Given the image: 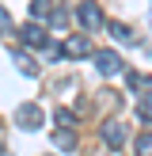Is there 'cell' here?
I'll return each mask as SVG.
<instances>
[{
    "label": "cell",
    "mask_w": 152,
    "mask_h": 156,
    "mask_svg": "<svg viewBox=\"0 0 152 156\" xmlns=\"http://www.w3.org/2000/svg\"><path fill=\"white\" fill-rule=\"evenodd\" d=\"M137 152H152V133H141V137H137Z\"/></svg>",
    "instance_id": "15"
},
{
    "label": "cell",
    "mask_w": 152,
    "mask_h": 156,
    "mask_svg": "<svg viewBox=\"0 0 152 156\" xmlns=\"http://www.w3.org/2000/svg\"><path fill=\"white\" fill-rule=\"evenodd\" d=\"M15 34H19L23 46H34V50H46V46H50V30H42L38 23H27V27H19Z\"/></svg>",
    "instance_id": "3"
},
{
    "label": "cell",
    "mask_w": 152,
    "mask_h": 156,
    "mask_svg": "<svg viewBox=\"0 0 152 156\" xmlns=\"http://www.w3.org/2000/svg\"><path fill=\"white\" fill-rule=\"evenodd\" d=\"M103 141L110 145V149H122V145H126V126H122V122H103Z\"/></svg>",
    "instance_id": "5"
},
{
    "label": "cell",
    "mask_w": 152,
    "mask_h": 156,
    "mask_svg": "<svg viewBox=\"0 0 152 156\" xmlns=\"http://www.w3.org/2000/svg\"><path fill=\"white\" fill-rule=\"evenodd\" d=\"M126 80H129V88H148V76L144 73H126Z\"/></svg>",
    "instance_id": "13"
},
{
    "label": "cell",
    "mask_w": 152,
    "mask_h": 156,
    "mask_svg": "<svg viewBox=\"0 0 152 156\" xmlns=\"http://www.w3.org/2000/svg\"><path fill=\"white\" fill-rule=\"evenodd\" d=\"M53 118H57V126H76V114L68 111V107H61V111L53 114Z\"/></svg>",
    "instance_id": "12"
},
{
    "label": "cell",
    "mask_w": 152,
    "mask_h": 156,
    "mask_svg": "<svg viewBox=\"0 0 152 156\" xmlns=\"http://www.w3.org/2000/svg\"><path fill=\"white\" fill-rule=\"evenodd\" d=\"M95 69L103 76H118V73H126V61H122V53H114V50H99L95 53Z\"/></svg>",
    "instance_id": "2"
},
{
    "label": "cell",
    "mask_w": 152,
    "mask_h": 156,
    "mask_svg": "<svg viewBox=\"0 0 152 156\" xmlns=\"http://www.w3.org/2000/svg\"><path fill=\"white\" fill-rule=\"evenodd\" d=\"M76 19H80V27H84V30H103L106 15H103V8H99V0H80V8H76Z\"/></svg>",
    "instance_id": "1"
},
{
    "label": "cell",
    "mask_w": 152,
    "mask_h": 156,
    "mask_svg": "<svg viewBox=\"0 0 152 156\" xmlns=\"http://www.w3.org/2000/svg\"><path fill=\"white\" fill-rule=\"evenodd\" d=\"M88 53H91V42H88L84 34H72V38L65 42V57H88Z\"/></svg>",
    "instance_id": "6"
},
{
    "label": "cell",
    "mask_w": 152,
    "mask_h": 156,
    "mask_svg": "<svg viewBox=\"0 0 152 156\" xmlns=\"http://www.w3.org/2000/svg\"><path fill=\"white\" fill-rule=\"evenodd\" d=\"M72 126H61V133H53V145L57 149H76V133H68Z\"/></svg>",
    "instance_id": "9"
},
{
    "label": "cell",
    "mask_w": 152,
    "mask_h": 156,
    "mask_svg": "<svg viewBox=\"0 0 152 156\" xmlns=\"http://www.w3.org/2000/svg\"><path fill=\"white\" fill-rule=\"evenodd\" d=\"M137 114H141L144 122H152V91H144V95L137 99Z\"/></svg>",
    "instance_id": "10"
},
{
    "label": "cell",
    "mask_w": 152,
    "mask_h": 156,
    "mask_svg": "<svg viewBox=\"0 0 152 156\" xmlns=\"http://www.w3.org/2000/svg\"><path fill=\"white\" fill-rule=\"evenodd\" d=\"M106 30H110V38H118V42H126V46H137V34L126 27V23H106Z\"/></svg>",
    "instance_id": "7"
},
{
    "label": "cell",
    "mask_w": 152,
    "mask_h": 156,
    "mask_svg": "<svg viewBox=\"0 0 152 156\" xmlns=\"http://www.w3.org/2000/svg\"><path fill=\"white\" fill-rule=\"evenodd\" d=\"M12 61H15V65H19V73H23V76H38V65H34V61H30V53L15 50V53H12Z\"/></svg>",
    "instance_id": "8"
},
{
    "label": "cell",
    "mask_w": 152,
    "mask_h": 156,
    "mask_svg": "<svg viewBox=\"0 0 152 156\" xmlns=\"http://www.w3.org/2000/svg\"><path fill=\"white\" fill-rule=\"evenodd\" d=\"M12 30H15V27H12V15L0 8V34H12Z\"/></svg>",
    "instance_id": "14"
},
{
    "label": "cell",
    "mask_w": 152,
    "mask_h": 156,
    "mask_svg": "<svg viewBox=\"0 0 152 156\" xmlns=\"http://www.w3.org/2000/svg\"><path fill=\"white\" fill-rule=\"evenodd\" d=\"M15 122H19V129H38V126H42V107H38V103L15 107Z\"/></svg>",
    "instance_id": "4"
},
{
    "label": "cell",
    "mask_w": 152,
    "mask_h": 156,
    "mask_svg": "<svg viewBox=\"0 0 152 156\" xmlns=\"http://www.w3.org/2000/svg\"><path fill=\"white\" fill-rule=\"evenodd\" d=\"M50 15V0H30V19H46Z\"/></svg>",
    "instance_id": "11"
}]
</instances>
